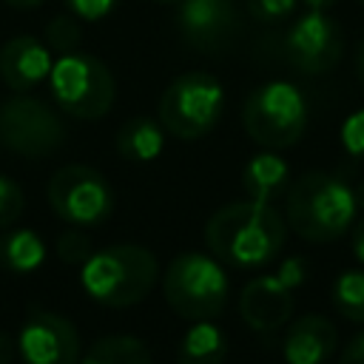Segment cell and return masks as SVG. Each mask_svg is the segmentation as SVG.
Instances as JSON below:
<instances>
[{
	"label": "cell",
	"instance_id": "cell-1",
	"mask_svg": "<svg viewBox=\"0 0 364 364\" xmlns=\"http://www.w3.org/2000/svg\"><path fill=\"white\" fill-rule=\"evenodd\" d=\"M287 239V222L270 202L239 199L219 208L205 225L208 250L239 270L264 267L279 256Z\"/></svg>",
	"mask_w": 364,
	"mask_h": 364
},
{
	"label": "cell",
	"instance_id": "cell-2",
	"mask_svg": "<svg viewBox=\"0 0 364 364\" xmlns=\"http://www.w3.org/2000/svg\"><path fill=\"white\" fill-rule=\"evenodd\" d=\"M358 213L355 191L327 171H307L284 193V222L307 242L341 239Z\"/></svg>",
	"mask_w": 364,
	"mask_h": 364
},
{
	"label": "cell",
	"instance_id": "cell-3",
	"mask_svg": "<svg viewBox=\"0 0 364 364\" xmlns=\"http://www.w3.org/2000/svg\"><path fill=\"white\" fill-rule=\"evenodd\" d=\"M159 264L142 245H111L94 250L80 270L82 290L105 307H131L156 284Z\"/></svg>",
	"mask_w": 364,
	"mask_h": 364
},
{
	"label": "cell",
	"instance_id": "cell-4",
	"mask_svg": "<svg viewBox=\"0 0 364 364\" xmlns=\"http://www.w3.org/2000/svg\"><path fill=\"white\" fill-rule=\"evenodd\" d=\"M162 290L171 304V310L182 318L202 321V318H216L230 293V279L219 259L188 250L173 256L162 276Z\"/></svg>",
	"mask_w": 364,
	"mask_h": 364
},
{
	"label": "cell",
	"instance_id": "cell-5",
	"mask_svg": "<svg viewBox=\"0 0 364 364\" xmlns=\"http://www.w3.org/2000/svg\"><path fill=\"white\" fill-rule=\"evenodd\" d=\"M242 125L247 136L267 151L290 148L307 128V100L293 82L270 80L247 94L242 105Z\"/></svg>",
	"mask_w": 364,
	"mask_h": 364
},
{
	"label": "cell",
	"instance_id": "cell-6",
	"mask_svg": "<svg viewBox=\"0 0 364 364\" xmlns=\"http://www.w3.org/2000/svg\"><path fill=\"white\" fill-rule=\"evenodd\" d=\"M48 88L60 111L77 119H100L111 111L117 97V82L105 63L91 54L68 51L51 63Z\"/></svg>",
	"mask_w": 364,
	"mask_h": 364
},
{
	"label": "cell",
	"instance_id": "cell-7",
	"mask_svg": "<svg viewBox=\"0 0 364 364\" xmlns=\"http://www.w3.org/2000/svg\"><path fill=\"white\" fill-rule=\"evenodd\" d=\"M225 111V88L208 71L176 77L159 97V122L179 139L205 136Z\"/></svg>",
	"mask_w": 364,
	"mask_h": 364
},
{
	"label": "cell",
	"instance_id": "cell-8",
	"mask_svg": "<svg viewBox=\"0 0 364 364\" xmlns=\"http://www.w3.org/2000/svg\"><path fill=\"white\" fill-rule=\"evenodd\" d=\"M114 188L91 165H63L48 179L51 210L74 228H91L105 222L114 213Z\"/></svg>",
	"mask_w": 364,
	"mask_h": 364
},
{
	"label": "cell",
	"instance_id": "cell-9",
	"mask_svg": "<svg viewBox=\"0 0 364 364\" xmlns=\"http://www.w3.org/2000/svg\"><path fill=\"white\" fill-rule=\"evenodd\" d=\"M65 139V125L60 114L31 97V94H14L0 105V142L28 159H40L54 154Z\"/></svg>",
	"mask_w": 364,
	"mask_h": 364
},
{
	"label": "cell",
	"instance_id": "cell-10",
	"mask_svg": "<svg viewBox=\"0 0 364 364\" xmlns=\"http://www.w3.org/2000/svg\"><path fill=\"white\" fill-rule=\"evenodd\" d=\"M304 262L299 256L287 259L273 276H256L242 287L239 313L245 324L259 336H273L282 330L296 307V287L304 282Z\"/></svg>",
	"mask_w": 364,
	"mask_h": 364
},
{
	"label": "cell",
	"instance_id": "cell-11",
	"mask_svg": "<svg viewBox=\"0 0 364 364\" xmlns=\"http://www.w3.org/2000/svg\"><path fill=\"white\" fill-rule=\"evenodd\" d=\"M284 57L287 63L310 77L327 74L341 63L344 34L341 26L327 11H304L284 34Z\"/></svg>",
	"mask_w": 364,
	"mask_h": 364
},
{
	"label": "cell",
	"instance_id": "cell-12",
	"mask_svg": "<svg viewBox=\"0 0 364 364\" xmlns=\"http://www.w3.org/2000/svg\"><path fill=\"white\" fill-rule=\"evenodd\" d=\"M17 350L26 364H77L80 333L71 318L51 310H34L17 336Z\"/></svg>",
	"mask_w": 364,
	"mask_h": 364
},
{
	"label": "cell",
	"instance_id": "cell-13",
	"mask_svg": "<svg viewBox=\"0 0 364 364\" xmlns=\"http://www.w3.org/2000/svg\"><path fill=\"white\" fill-rule=\"evenodd\" d=\"M176 26L193 48L216 51L239 31V11L233 0H179Z\"/></svg>",
	"mask_w": 364,
	"mask_h": 364
},
{
	"label": "cell",
	"instance_id": "cell-14",
	"mask_svg": "<svg viewBox=\"0 0 364 364\" xmlns=\"http://www.w3.org/2000/svg\"><path fill=\"white\" fill-rule=\"evenodd\" d=\"M51 63L54 60L46 40H37L34 34H17L0 48V80L14 94H26L48 80Z\"/></svg>",
	"mask_w": 364,
	"mask_h": 364
},
{
	"label": "cell",
	"instance_id": "cell-15",
	"mask_svg": "<svg viewBox=\"0 0 364 364\" xmlns=\"http://www.w3.org/2000/svg\"><path fill=\"white\" fill-rule=\"evenodd\" d=\"M338 347L336 324L321 313H307L296 318L282 341V355L287 364H327Z\"/></svg>",
	"mask_w": 364,
	"mask_h": 364
},
{
	"label": "cell",
	"instance_id": "cell-16",
	"mask_svg": "<svg viewBox=\"0 0 364 364\" xmlns=\"http://www.w3.org/2000/svg\"><path fill=\"white\" fill-rule=\"evenodd\" d=\"M242 188L256 202H273L290 188V168L276 151L256 154L242 171Z\"/></svg>",
	"mask_w": 364,
	"mask_h": 364
},
{
	"label": "cell",
	"instance_id": "cell-17",
	"mask_svg": "<svg viewBox=\"0 0 364 364\" xmlns=\"http://www.w3.org/2000/svg\"><path fill=\"white\" fill-rule=\"evenodd\" d=\"M228 358V336L210 318L193 321L179 341V364H222Z\"/></svg>",
	"mask_w": 364,
	"mask_h": 364
},
{
	"label": "cell",
	"instance_id": "cell-18",
	"mask_svg": "<svg viewBox=\"0 0 364 364\" xmlns=\"http://www.w3.org/2000/svg\"><path fill=\"white\" fill-rule=\"evenodd\" d=\"M162 145H165L162 122L151 117H134L117 134V151L128 162H151L162 154Z\"/></svg>",
	"mask_w": 364,
	"mask_h": 364
},
{
	"label": "cell",
	"instance_id": "cell-19",
	"mask_svg": "<svg viewBox=\"0 0 364 364\" xmlns=\"http://www.w3.org/2000/svg\"><path fill=\"white\" fill-rule=\"evenodd\" d=\"M46 262V245L34 230H9L0 236V264L9 273H34Z\"/></svg>",
	"mask_w": 364,
	"mask_h": 364
},
{
	"label": "cell",
	"instance_id": "cell-20",
	"mask_svg": "<svg viewBox=\"0 0 364 364\" xmlns=\"http://www.w3.org/2000/svg\"><path fill=\"white\" fill-rule=\"evenodd\" d=\"M80 364H151V353L136 336H105Z\"/></svg>",
	"mask_w": 364,
	"mask_h": 364
},
{
	"label": "cell",
	"instance_id": "cell-21",
	"mask_svg": "<svg viewBox=\"0 0 364 364\" xmlns=\"http://www.w3.org/2000/svg\"><path fill=\"white\" fill-rule=\"evenodd\" d=\"M333 307L347 321L364 324V270H344L333 282Z\"/></svg>",
	"mask_w": 364,
	"mask_h": 364
},
{
	"label": "cell",
	"instance_id": "cell-22",
	"mask_svg": "<svg viewBox=\"0 0 364 364\" xmlns=\"http://www.w3.org/2000/svg\"><path fill=\"white\" fill-rule=\"evenodd\" d=\"M80 37H82L80 20H77L71 11H60V14H54V17L48 20V26H46V46L54 48L57 54L77 51Z\"/></svg>",
	"mask_w": 364,
	"mask_h": 364
},
{
	"label": "cell",
	"instance_id": "cell-23",
	"mask_svg": "<svg viewBox=\"0 0 364 364\" xmlns=\"http://www.w3.org/2000/svg\"><path fill=\"white\" fill-rule=\"evenodd\" d=\"M91 253H94V247H91V236L88 233H82L77 228H68L65 233H60V239H57V256L63 262L82 264Z\"/></svg>",
	"mask_w": 364,
	"mask_h": 364
},
{
	"label": "cell",
	"instance_id": "cell-24",
	"mask_svg": "<svg viewBox=\"0 0 364 364\" xmlns=\"http://www.w3.org/2000/svg\"><path fill=\"white\" fill-rule=\"evenodd\" d=\"M23 205H26V196L20 185L11 176L0 173V230L17 222V216L23 213Z\"/></svg>",
	"mask_w": 364,
	"mask_h": 364
},
{
	"label": "cell",
	"instance_id": "cell-25",
	"mask_svg": "<svg viewBox=\"0 0 364 364\" xmlns=\"http://www.w3.org/2000/svg\"><path fill=\"white\" fill-rule=\"evenodd\" d=\"M341 145L353 159L364 162V108H355L353 114H347V119L341 122Z\"/></svg>",
	"mask_w": 364,
	"mask_h": 364
},
{
	"label": "cell",
	"instance_id": "cell-26",
	"mask_svg": "<svg viewBox=\"0 0 364 364\" xmlns=\"http://www.w3.org/2000/svg\"><path fill=\"white\" fill-rule=\"evenodd\" d=\"M296 3L299 0H247V11L262 23H276L290 17L296 11Z\"/></svg>",
	"mask_w": 364,
	"mask_h": 364
},
{
	"label": "cell",
	"instance_id": "cell-27",
	"mask_svg": "<svg viewBox=\"0 0 364 364\" xmlns=\"http://www.w3.org/2000/svg\"><path fill=\"white\" fill-rule=\"evenodd\" d=\"M63 3H65V11H71L77 20L97 23V20L108 17L119 0H63Z\"/></svg>",
	"mask_w": 364,
	"mask_h": 364
},
{
	"label": "cell",
	"instance_id": "cell-28",
	"mask_svg": "<svg viewBox=\"0 0 364 364\" xmlns=\"http://www.w3.org/2000/svg\"><path fill=\"white\" fill-rule=\"evenodd\" d=\"M338 364H364V333L353 336L338 355Z\"/></svg>",
	"mask_w": 364,
	"mask_h": 364
},
{
	"label": "cell",
	"instance_id": "cell-29",
	"mask_svg": "<svg viewBox=\"0 0 364 364\" xmlns=\"http://www.w3.org/2000/svg\"><path fill=\"white\" fill-rule=\"evenodd\" d=\"M353 253L364 264V219L355 222V228H353Z\"/></svg>",
	"mask_w": 364,
	"mask_h": 364
},
{
	"label": "cell",
	"instance_id": "cell-30",
	"mask_svg": "<svg viewBox=\"0 0 364 364\" xmlns=\"http://www.w3.org/2000/svg\"><path fill=\"white\" fill-rule=\"evenodd\" d=\"M11 358H14V341L6 333H0V364H11Z\"/></svg>",
	"mask_w": 364,
	"mask_h": 364
},
{
	"label": "cell",
	"instance_id": "cell-31",
	"mask_svg": "<svg viewBox=\"0 0 364 364\" xmlns=\"http://www.w3.org/2000/svg\"><path fill=\"white\" fill-rule=\"evenodd\" d=\"M304 3V9H310V11H327L330 6H336L338 0H301Z\"/></svg>",
	"mask_w": 364,
	"mask_h": 364
},
{
	"label": "cell",
	"instance_id": "cell-32",
	"mask_svg": "<svg viewBox=\"0 0 364 364\" xmlns=\"http://www.w3.org/2000/svg\"><path fill=\"white\" fill-rule=\"evenodd\" d=\"M355 71H358V80H361V85H364V37H361V43H358V54H355Z\"/></svg>",
	"mask_w": 364,
	"mask_h": 364
},
{
	"label": "cell",
	"instance_id": "cell-33",
	"mask_svg": "<svg viewBox=\"0 0 364 364\" xmlns=\"http://www.w3.org/2000/svg\"><path fill=\"white\" fill-rule=\"evenodd\" d=\"M6 6H11V9H34V6H40L43 0H3Z\"/></svg>",
	"mask_w": 364,
	"mask_h": 364
},
{
	"label": "cell",
	"instance_id": "cell-34",
	"mask_svg": "<svg viewBox=\"0 0 364 364\" xmlns=\"http://www.w3.org/2000/svg\"><path fill=\"white\" fill-rule=\"evenodd\" d=\"M355 202H358V208H364V182L355 188Z\"/></svg>",
	"mask_w": 364,
	"mask_h": 364
},
{
	"label": "cell",
	"instance_id": "cell-35",
	"mask_svg": "<svg viewBox=\"0 0 364 364\" xmlns=\"http://www.w3.org/2000/svg\"><path fill=\"white\" fill-rule=\"evenodd\" d=\"M156 3H179V0H156Z\"/></svg>",
	"mask_w": 364,
	"mask_h": 364
},
{
	"label": "cell",
	"instance_id": "cell-36",
	"mask_svg": "<svg viewBox=\"0 0 364 364\" xmlns=\"http://www.w3.org/2000/svg\"><path fill=\"white\" fill-rule=\"evenodd\" d=\"M361 3H364V0H361Z\"/></svg>",
	"mask_w": 364,
	"mask_h": 364
}]
</instances>
